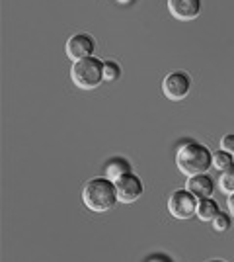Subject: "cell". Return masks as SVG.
I'll list each match as a JSON object with an SVG mask.
<instances>
[{
	"mask_svg": "<svg viewBox=\"0 0 234 262\" xmlns=\"http://www.w3.org/2000/svg\"><path fill=\"white\" fill-rule=\"evenodd\" d=\"M94 51H96V41L90 33H74L65 43V53L72 63L94 57Z\"/></svg>",
	"mask_w": 234,
	"mask_h": 262,
	"instance_id": "cell-6",
	"label": "cell"
},
{
	"mask_svg": "<svg viewBox=\"0 0 234 262\" xmlns=\"http://www.w3.org/2000/svg\"><path fill=\"white\" fill-rule=\"evenodd\" d=\"M127 172H131V164L127 159H110L108 164H106V176L110 178V180H119L121 176H125Z\"/></svg>",
	"mask_w": 234,
	"mask_h": 262,
	"instance_id": "cell-11",
	"label": "cell"
},
{
	"mask_svg": "<svg viewBox=\"0 0 234 262\" xmlns=\"http://www.w3.org/2000/svg\"><path fill=\"white\" fill-rule=\"evenodd\" d=\"M176 166L184 176L205 174L213 168V153L207 145L197 141H184L176 151Z\"/></svg>",
	"mask_w": 234,
	"mask_h": 262,
	"instance_id": "cell-1",
	"label": "cell"
},
{
	"mask_svg": "<svg viewBox=\"0 0 234 262\" xmlns=\"http://www.w3.org/2000/svg\"><path fill=\"white\" fill-rule=\"evenodd\" d=\"M234 166V155L228 153V151H223V149H219L217 153H213V168L221 174L224 170H228V168H232Z\"/></svg>",
	"mask_w": 234,
	"mask_h": 262,
	"instance_id": "cell-12",
	"label": "cell"
},
{
	"mask_svg": "<svg viewBox=\"0 0 234 262\" xmlns=\"http://www.w3.org/2000/svg\"><path fill=\"white\" fill-rule=\"evenodd\" d=\"M219 192L226 198L234 194V166L219 174Z\"/></svg>",
	"mask_w": 234,
	"mask_h": 262,
	"instance_id": "cell-13",
	"label": "cell"
},
{
	"mask_svg": "<svg viewBox=\"0 0 234 262\" xmlns=\"http://www.w3.org/2000/svg\"><path fill=\"white\" fill-rule=\"evenodd\" d=\"M115 190H117V200L121 204H133L143 196L145 186H143V180L135 172H127L119 180H115Z\"/></svg>",
	"mask_w": 234,
	"mask_h": 262,
	"instance_id": "cell-7",
	"label": "cell"
},
{
	"mask_svg": "<svg viewBox=\"0 0 234 262\" xmlns=\"http://www.w3.org/2000/svg\"><path fill=\"white\" fill-rule=\"evenodd\" d=\"M146 262H172L168 258L166 254H152V256H148Z\"/></svg>",
	"mask_w": 234,
	"mask_h": 262,
	"instance_id": "cell-17",
	"label": "cell"
},
{
	"mask_svg": "<svg viewBox=\"0 0 234 262\" xmlns=\"http://www.w3.org/2000/svg\"><path fill=\"white\" fill-rule=\"evenodd\" d=\"M82 202L94 213H103V211L113 209L115 204L119 202L115 182L110 180L108 176L90 178L88 182L84 184V188H82Z\"/></svg>",
	"mask_w": 234,
	"mask_h": 262,
	"instance_id": "cell-2",
	"label": "cell"
},
{
	"mask_svg": "<svg viewBox=\"0 0 234 262\" xmlns=\"http://www.w3.org/2000/svg\"><path fill=\"white\" fill-rule=\"evenodd\" d=\"M186 188H188L197 200L213 198V194H215V180H213L207 172H205V174H195V176H190V178L186 180Z\"/></svg>",
	"mask_w": 234,
	"mask_h": 262,
	"instance_id": "cell-9",
	"label": "cell"
},
{
	"mask_svg": "<svg viewBox=\"0 0 234 262\" xmlns=\"http://www.w3.org/2000/svg\"><path fill=\"white\" fill-rule=\"evenodd\" d=\"M230 223H232V215H230V213H224V211H221V213L211 221L213 231H217V233L228 231L230 229Z\"/></svg>",
	"mask_w": 234,
	"mask_h": 262,
	"instance_id": "cell-15",
	"label": "cell"
},
{
	"mask_svg": "<svg viewBox=\"0 0 234 262\" xmlns=\"http://www.w3.org/2000/svg\"><path fill=\"white\" fill-rule=\"evenodd\" d=\"M191 92V77L186 71H174L168 73L164 80H162V94L172 102H179V100L188 98Z\"/></svg>",
	"mask_w": 234,
	"mask_h": 262,
	"instance_id": "cell-5",
	"label": "cell"
},
{
	"mask_svg": "<svg viewBox=\"0 0 234 262\" xmlns=\"http://www.w3.org/2000/svg\"><path fill=\"white\" fill-rule=\"evenodd\" d=\"M197 202L199 200L193 196L188 188H179V190H174L168 198V211L172 217L186 221L197 213Z\"/></svg>",
	"mask_w": 234,
	"mask_h": 262,
	"instance_id": "cell-4",
	"label": "cell"
},
{
	"mask_svg": "<svg viewBox=\"0 0 234 262\" xmlns=\"http://www.w3.org/2000/svg\"><path fill=\"white\" fill-rule=\"evenodd\" d=\"M226 209H228V213L234 217V194L226 198Z\"/></svg>",
	"mask_w": 234,
	"mask_h": 262,
	"instance_id": "cell-18",
	"label": "cell"
},
{
	"mask_svg": "<svg viewBox=\"0 0 234 262\" xmlns=\"http://www.w3.org/2000/svg\"><path fill=\"white\" fill-rule=\"evenodd\" d=\"M117 2H119L121 6H131V4H135L137 0H117Z\"/></svg>",
	"mask_w": 234,
	"mask_h": 262,
	"instance_id": "cell-19",
	"label": "cell"
},
{
	"mask_svg": "<svg viewBox=\"0 0 234 262\" xmlns=\"http://www.w3.org/2000/svg\"><path fill=\"white\" fill-rule=\"evenodd\" d=\"M221 149L234 155V133H226V135H223V139H221Z\"/></svg>",
	"mask_w": 234,
	"mask_h": 262,
	"instance_id": "cell-16",
	"label": "cell"
},
{
	"mask_svg": "<svg viewBox=\"0 0 234 262\" xmlns=\"http://www.w3.org/2000/svg\"><path fill=\"white\" fill-rule=\"evenodd\" d=\"M219 213H221L219 204H217L213 198H203V200L197 202V213H195V215H197L199 221H203V223H211Z\"/></svg>",
	"mask_w": 234,
	"mask_h": 262,
	"instance_id": "cell-10",
	"label": "cell"
},
{
	"mask_svg": "<svg viewBox=\"0 0 234 262\" xmlns=\"http://www.w3.org/2000/svg\"><path fill=\"white\" fill-rule=\"evenodd\" d=\"M70 80L80 90H94L103 82V61L96 55L72 63Z\"/></svg>",
	"mask_w": 234,
	"mask_h": 262,
	"instance_id": "cell-3",
	"label": "cell"
},
{
	"mask_svg": "<svg viewBox=\"0 0 234 262\" xmlns=\"http://www.w3.org/2000/svg\"><path fill=\"white\" fill-rule=\"evenodd\" d=\"M211 262H223V260H211Z\"/></svg>",
	"mask_w": 234,
	"mask_h": 262,
	"instance_id": "cell-20",
	"label": "cell"
},
{
	"mask_svg": "<svg viewBox=\"0 0 234 262\" xmlns=\"http://www.w3.org/2000/svg\"><path fill=\"white\" fill-rule=\"evenodd\" d=\"M168 12L179 22H190L201 14V0H168Z\"/></svg>",
	"mask_w": 234,
	"mask_h": 262,
	"instance_id": "cell-8",
	"label": "cell"
},
{
	"mask_svg": "<svg viewBox=\"0 0 234 262\" xmlns=\"http://www.w3.org/2000/svg\"><path fill=\"white\" fill-rule=\"evenodd\" d=\"M121 78V67L115 61H103V82H117Z\"/></svg>",
	"mask_w": 234,
	"mask_h": 262,
	"instance_id": "cell-14",
	"label": "cell"
}]
</instances>
